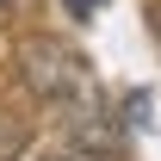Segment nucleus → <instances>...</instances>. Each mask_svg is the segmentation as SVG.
<instances>
[{
    "label": "nucleus",
    "instance_id": "0eeeda50",
    "mask_svg": "<svg viewBox=\"0 0 161 161\" xmlns=\"http://www.w3.org/2000/svg\"><path fill=\"white\" fill-rule=\"evenodd\" d=\"M155 31H161V19H155Z\"/></svg>",
    "mask_w": 161,
    "mask_h": 161
},
{
    "label": "nucleus",
    "instance_id": "7ed1b4c3",
    "mask_svg": "<svg viewBox=\"0 0 161 161\" xmlns=\"http://www.w3.org/2000/svg\"><path fill=\"white\" fill-rule=\"evenodd\" d=\"M124 124L130 130H149V93H130L124 99Z\"/></svg>",
    "mask_w": 161,
    "mask_h": 161
},
{
    "label": "nucleus",
    "instance_id": "423d86ee",
    "mask_svg": "<svg viewBox=\"0 0 161 161\" xmlns=\"http://www.w3.org/2000/svg\"><path fill=\"white\" fill-rule=\"evenodd\" d=\"M0 19H6V0H0Z\"/></svg>",
    "mask_w": 161,
    "mask_h": 161
},
{
    "label": "nucleus",
    "instance_id": "f257e3e1",
    "mask_svg": "<svg viewBox=\"0 0 161 161\" xmlns=\"http://www.w3.org/2000/svg\"><path fill=\"white\" fill-rule=\"evenodd\" d=\"M25 80H31V93H43V99H75V93H87V62L68 50V43L56 37H31L19 56Z\"/></svg>",
    "mask_w": 161,
    "mask_h": 161
},
{
    "label": "nucleus",
    "instance_id": "39448f33",
    "mask_svg": "<svg viewBox=\"0 0 161 161\" xmlns=\"http://www.w3.org/2000/svg\"><path fill=\"white\" fill-rule=\"evenodd\" d=\"M62 6H68V13H75V19H93V13H99L105 0H62Z\"/></svg>",
    "mask_w": 161,
    "mask_h": 161
},
{
    "label": "nucleus",
    "instance_id": "f03ea898",
    "mask_svg": "<svg viewBox=\"0 0 161 161\" xmlns=\"http://www.w3.org/2000/svg\"><path fill=\"white\" fill-rule=\"evenodd\" d=\"M19 149H25V124L0 118V161H19Z\"/></svg>",
    "mask_w": 161,
    "mask_h": 161
},
{
    "label": "nucleus",
    "instance_id": "20e7f679",
    "mask_svg": "<svg viewBox=\"0 0 161 161\" xmlns=\"http://www.w3.org/2000/svg\"><path fill=\"white\" fill-rule=\"evenodd\" d=\"M43 161H105L99 149H87V142H68V149H50Z\"/></svg>",
    "mask_w": 161,
    "mask_h": 161
}]
</instances>
